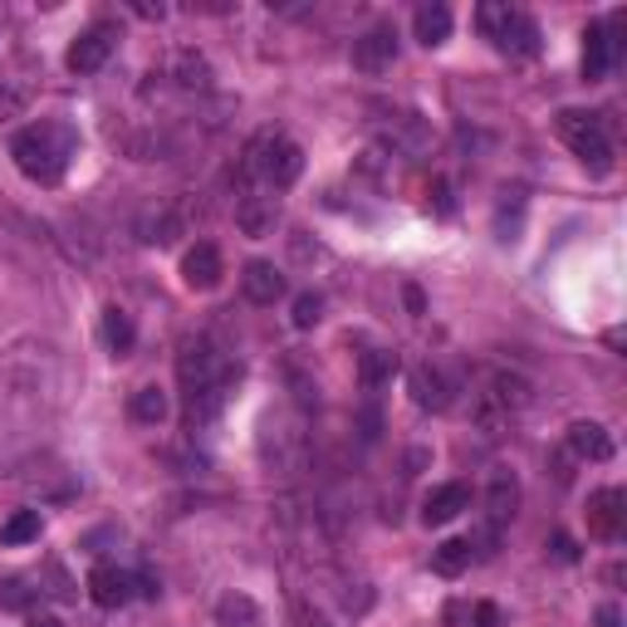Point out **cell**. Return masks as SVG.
<instances>
[{
  "label": "cell",
  "instance_id": "cell-1",
  "mask_svg": "<svg viewBox=\"0 0 627 627\" xmlns=\"http://www.w3.org/2000/svg\"><path fill=\"white\" fill-rule=\"evenodd\" d=\"M75 148H79V133L69 128V123H35V128L15 133L10 157H15V167L35 186H55L59 176L69 172V157H75Z\"/></svg>",
  "mask_w": 627,
  "mask_h": 627
},
{
  "label": "cell",
  "instance_id": "cell-2",
  "mask_svg": "<svg viewBox=\"0 0 627 627\" xmlns=\"http://www.w3.org/2000/svg\"><path fill=\"white\" fill-rule=\"evenodd\" d=\"M525 407H529V383L520 378V373L495 368V373H486V378H480V392H476V426H480L486 436H500L520 412H525Z\"/></svg>",
  "mask_w": 627,
  "mask_h": 627
},
{
  "label": "cell",
  "instance_id": "cell-3",
  "mask_svg": "<svg viewBox=\"0 0 627 627\" xmlns=\"http://www.w3.org/2000/svg\"><path fill=\"white\" fill-rule=\"evenodd\" d=\"M476 25L500 55H515V59H535L539 55V25L525 15V10L486 0V5L476 10Z\"/></svg>",
  "mask_w": 627,
  "mask_h": 627
},
{
  "label": "cell",
  "instance_id": "cell-4",
  "mask_svg": "<svg viewBox=\"0 0 627 627\" xmlns=\"http://www.w3.org/2000/svg\"><path fill=\"white\" fill-rule=\"evenodd\" d=\"M554 133L569 142L573 157H579L583 167H593V172H608V167H613V142H608V128H603L598 113L563 109L559 118H554Z\"/></svg>",
  "mask_w": 627,
  "mask_h": 627
},
{
  "label": "cell",
  "instance_id": "cell-5",
  "mask_svg": "<svg viewBox=\"0 0 627 627\" xmlns=\"http://www.w3.org/2000/svg\"><path fill=\"white\" fill-rule=\"evenodd\" d=\"M618 30H623V15L598 20V25L583 30V79H589V83H593V79H603L613 65H618V55H623Z\"/></svg>",
  "mask_w": 627,
  "mask_h": 627
},
{
  "label": "cell",
  "instance_id": "cell-6",
  "mask_svg": "<svg viewBox=\"0 0 627 627\" xmlns=\"http://www.w3.org/2000/svg\"><path fill=\"white\" fill-rule=\"evenodd\" d=\"M280 221V196L270 186H246L236 192V226L246 231L250 240H265Z\"/></svg>",
  "mask_w": 627,
  "mask_h": 627
},
{
  "label": "cell",
  "instance_id": "cell-7",
  "mask_svg": "<svg viewBox=\"0 0 627 627\" xmlns=\"http://www.w3.org/2000/svg\"><path fill=\"white\" fill-rule=\"evenodd\" d=\"M627 525V495L618 486L608 490H593L589 495V535L593 539H618Z\"/></svg>",
  "mask_w": 627,
  "mask_h": 627
},
{
  "label": "cell",
  "instance_id": "cell-8",
  "mask_svg": "<svg viewBox=\"0 0 627 627\" xmlns=\"http://www.w3.org/2000/svg\"><path fill=\"white\" fill-rule=\"evenodd\" d=\"M392 59H397V30L392 25H378L363 39H353V65H358L363 75H383V69H392Z\"/></svg>",
  "mask_w": 627,
  "mask_h": 627
},
{
  "label": "cell",
  "instance_id": "cell-9",
  "mask_svg": "<svg viewBox=\"0 0 627 627\" xmlns=\"http://www.w3.org/2000/svg\"><path fill=\"white\" fill-rule=\"evenodd\" d=\"M221 275H226V265H221V250H216L212 240H196V246L182 255L186 289H216L221 285Z\"/></svg>",
  "mask_w": 627,
  "mask_h": 627
},
{
  "label": "cell",
  "instance_id": "cell-10",
  "mask_svg": "<svg viewBox=\"0 0 627 627\" xmlns=\"http://www.w3.org/2000/svg\"><path fill=\"white\" fill-rule=\"evenodd\" d=\"M407 388H412V402L422 407V412H446V407H452V383H446V373L432 368V363H417V368L407 373Z\"/></svg>",
  "mask_w": 627,
  "mask_h": 627
},
{
  "label": "cell",
  "instance_id": "cell-11",
  "mask_svg": "<svg viewBox=\"0 0 627 627\" xmlns=\"http://www.w3.org/2000/svg\"><path fill=\"white\" fill-rule=\"evenodd\" d=\"M113 30L109 25H93V30H83V35L69 45V69L75 75H93V69H103L109 65V55H113Z\"/></svg>",
  "mask_w": 627,
  "mask_h": 627
},
{
  "label": "cell",
  "instance_id": "cell-12",
  "mask_svg": "<svg viewBox=\"0 0 627 627\" xmlns=\"http://www.w3.org/2000/svg\"><path fill=\"white\" fill-rule=\"evenodd\" d=\"M133 589H138V579L113 569V563H99V569L89 573V598L99 603V608H123V603L133 598Z\"/></svg>",
  "mask_w": 627,
  "mask_h": 627
},
{
  "label": "cell",
  "instance_id": "cell-13",
  "mask_svg": "<svg viewBox=\"0 0 627 627\" xmlns=\"http://www.w3.org/2000/svg\"><path fill=\"white\" fill-rule=\"evenodd\" d=\"M461 510H470V486L446 480V486H436L432 495L422 500V525H452Z\"/></svg>",
  "mask_w": 627,
  "mask_h": 627
},
{
  "label": "cell",
  "instance_id": "cell-14",
  "mask_svg": "<svg viewBox=\"0 0 627 627\" xmlns=\"http://www.w3.org/2000/svg\"><path fill=\"white\" fill-rule=\"evenodd\" d=\"M515 510H520V480L510 476V470H495V476H490V490H486L490 535H495V529H505L510 520H515Z\"/></svg>",
  "mask_w": 627,
  "mask_h": 627
},
{
  "label": "cell",
  "instance_id": "cell-15",
  "mask_svg": "<svg viewBox=\"0 0 627 627\" xmlns=\"http://www.w3.org/2000/svg\"><path fill=\"white\" fill-rule=\"evenodd\" d=\"M240 289H246L250 305H275V299H285V275L270 260H250L240 270Z\"/></svg>",
  "mask_w": 627,
  "mask_h": 627
},
{
  "label": "cell",
  "instance_id": "cell-16",
  "mask_svg": "<svg viewBox=\"0 0 627 627\" xmlns=\"http://www.w3.org/2000/svg\"><path fill=\"white\" fill-rule=\"evenodd\" d=\"M569 452L579 461H608L613 456V436L603 422H573L569 426Z\"/></svg>",
  "mask_w": 627,
  "mask_h": 627
},
{
  "label": "cell",
  "instance_id": "cell-17",
  "mask_svg": "<svg viewBox=\"0 0 627 627\" xmlns=\"http://www.w3.org/2000/svg\"><path fill=\"white\" fill-rule=\"evenodd\" d=\"M412 30H417V39H422L426 49L446 45V35H452V10H446L442 0H432V5H417Z\"/></svg>",
  "mask_w": 627,
  "mask_h": 627
},
{
  "label": "cell",
  "instance_id": "cell-18",
  "mask_svg": "<svg viewBox=\"0 0 627 627\" xmlns=\"http://www.w3.org/2000/svg\"><path fill=\"white\" fill-rule=\"evenodd\" d=\"M216 627H265V613L250 593H226L216 603Z\"/></svg>",
  "mask_w": 627,
  "mask_h": 627
},
{
  "label": "cell",
  "instance_id": "cell-19",
  "mask_svg": "<svg viewBox=\"0 0 627 627\" xmlns=\"http://www.w3.org/2000/svg\"><path fill=\"white\" fill-rule=\"evenodd\" d=\"M99 333H103V343H109V353H118V358H123V353H133V343H138V329H133V319L118 305L103 309Z\"/></svg>",
  "mask_w": 627,
  "mask_h": 627
},
{
  "label": "cell",
  "instance_id": "cell-20",
  "mask_svg": "<svg viewBox=\"0 0 627 627\" xmlns=\"http://www.w3.org/2000/svg\"><path fill=\"white\" fill-rule=\"evenodd\" d=\"M39 529H45V520H39V510H15V515L0 525V545L5 549H20V545H35Z\"/></svg>",
  "mask_w": 627,
  "mask_h": 627
},
{
  "label": "cell",
  "instance_id": "cell-21",
  "mask_svg": "<svg viewBox=\"0 0 627 627\" xmlns=\"http://www.w3.org/2000/svg\"><path fill=\"white\" fill-rule=\"evenodd\" d=\"M128 412H133V422H142V426H162L167 412H172V402H167L162 388H138L128 402Z\"/></svg>",
  "mask_w": 627,
  "mask_h": 627
},
{
  "label": "cell",
  "instance_id": "cell-22",
  "mask_svg": "<svg viewBox=\"0 0 627 627\" xmlns=\"http://www.w3.org/2000/svg\"><path fill=\"white\" fill-rule=\"evenodd\" d=\"M432 569L442 573V579H456V573H466V569H470V539H446V545H436Z\"/></svg>",
  "mask_w": 627,
  "mask_h": 627
},
{
  "label": "cell",
  "instance_id": "cell-23",
  "mask_svg": "<svg viewBox=\"0 0 627 627\" xmlns=\"http://www.w3.org/2000/svg\"><path fill=\"white\" fill-rule=\"evenodd\" d=\"M397 373V353H388V349H368L358 358V378H363V388H383Z\"/></svg>",
  "mask_w": 627,
  "mask_h": 627
},
{
  "label": "cell",
  "instance_id": "cell-24",
  "mask_svg": "<svg viewBox=\"0 0 627 627\" xmlns=\"http://www.w3.org/2000/svg\"><path fill=\"white\" fill-rule=\"evenodd\" d=\"M176 83H182V89H206V83H212V65H206L196 49H182V55H176Z\"/></svg>",
  "mask_w": 627,
  "mask_h": 627
},
{
  "label": "cell",
  "instance_id": "cell-25",
  "mask_svg": "<svg viewBox=\"0 0 627 627\" xmlns=\"http://www.w3.org/2000/svg\"><path fill=\"white\" fill-rule=\"evenodd\" d=\"M142 240H148V246H172L176 240V216L172 212H152V216H142Z\"/></svg>",
  "mask_w": 627,
  "mask_h": 627
},
{
  "label": "cell",
  "instance_id": "cell-26",
  "mask_svg": "<svg viewBox=\"0 0 627 627\" xmlns=\"http://www.w3.org/2000/svg\"><path fill=\"white\" fill-rule=\"evenodd\" d=\"M35 603V589L25 579H5L0 583V613H25Z\"/></svg>",
  "mask_w": 627,
  "mask_h": 627
},
{
  "label": "cell",
  "instance_id": "cell-27",
  "mask_svg": "<svg viewBox=\"0 0 627 627\" xmlns=\"http://www.w3.org/2000/svg\"><path fill=\"white\" fill-rule=\"evenodd\" d=\"M289 319H295V329H314V323L323 319V299H319V295H299Z\"/></svg>",
  "mask_w": 627,
  "mask_h": 627
},
{
  "label": "cell",
  "instance_id": "cell-28",
  "mask_svg": "<svg viewBox=\"0 0 627 627\" xmlns=\"http://www.w3.org/2000/svg\"><path fill=\"white\" fill-rule=\"evenodd\" d=\"M25 99L30 93L20 89V83H10V79H0V118H15L20 109H25Z\"/></svg>",
  "mask_w": 627,
  "mask_h": 627
},
{
  "label": "cell",
  "instance_id": "cell-29",
  "mask_svg": "<svg viewBox=\"0 0 627 627\" xmlns=\"http://www.w3.org/2000/svg\"><path fill=\"white\" fill-rule=\"evenodd\" d=\"M554 554H559L563 563H573V559H579V549H573V539H569V535H554Z\"/></svg>",
  "mask_w": 627,
  "mask_h": 627
},
{
  "label": "cell",
  "instance_id": "cell-30",
  "mask_svg": "<svg viewBox=\"0 0 627 627\" xmlns=\"http://www.w3.org/2000/svg\"><path fill=\"white\" fill-rule=\"evenodd\" d=\"M402 295H407V309H412V314H422V309H426V299H422V289H417V285H407Z\"/></svg>",
  "mask_w": 627,
  "mask_h": 627
},
{
  "label": "cell",
  "instance_id": "cell-31",
  "mask_svg": "<svg viewBox=\"0 0 627 627\" xmlns=\"http://www.w3.org/2000/svg\"><path fill=\"white\" fill-rule=\"evenodd\" d=\"M598 627H623V613L613 608V603H608V608H598Z\"/></svg>",
  "mask_w": 627,
  "mask_h": 627
},
{
  "label": "cell",
  "instance_id": "cell-32",
  "mask_svg": "<svg viewBox=\"0 0 627 627\" xmlns=\"http://www.w3.org/2000/svg\"><path fill=\"white\" fill-rule=\"evenodd\" d=\"M299 627H329L319 618V613H309V608H299Z\"/></svg>",
  "mask_w": 627,
  "mask_h": 627
},
{
  "label": "cell",
  "instance_id": "cell-33",
  "mask_svg": "<svg viewBox=\"0 0 627 627\" xmlns=\"http://www.w3.org/2000/svg\"><path fill=\"white\" fill-rule=\"evenodd\" d=\"M25 627H59V618H49V613H39V618H30Z\"/></svg>",
  "mask_w": 627,
  "mask_h": 627
}]
</instances>
